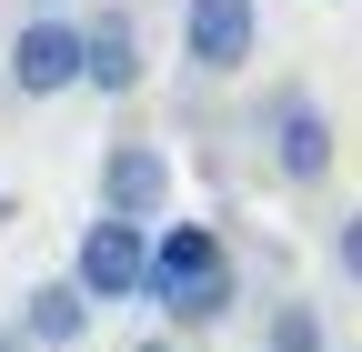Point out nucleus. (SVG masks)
<instances>
[{
  "label": "nucleus",
  "mask_w": 362,
  "mask_h": 352,
  "mask_svg": "<svg viewBox=\"0 0 362 352\" xmlns=\"http://www.w3.org/2000/svg\"><path fill=\"white\" fill-rule=\"evenodd\" d=\"M332 262H342V282H362V211L332 222Z\"/></svg>",
  "instance_id": "obj_10"
},
{
  "label": "nucleus",
  "mask_w": 362,
  "mask_h": 352,
  "mask_svg": "<svg viewBox=\"0 0 362 352\" xmlns=\"http://www.w3.org/2000/svg\"><path fill=\"white\" fill-rule=\"evenodd\" d=\"M262 352H332V332H322L312 302H272L262 312Z\"/></svg>",
  "instance_id": "obj_9"
},
{
  "label": "nucleus",
  "mask_w": 362,
  "mask_h": 352,
  "mask_svg": "<svg viewBox=\"0 0 362 352\" xmlns=\"http://www.w3.org/2000/svg\"><path fill=\"white\" fill-rule=\"evenodd\" d=\"M101 211L111 222H171V151L161 141H111L101 151Z\"/></svg>",
  "instance_id": "obj_6"
},
{
  "label": "nucleus",
  "mask_w": 362,
  "mask_h": 352,
  "mask_svg": "<svg viewBox=\"0 0 362 352\" xmlns=\"http://www.w3.org/2000/svg\"><path fill=\"white\" fill-rule=\"evenodd\" d=\"M11 91H21V101L81 91V20H71V11H30V20L11 30Z\"/></svg>",
  "instance_id": "obj_4"
},
{
  "label": "nucleus",
  "mask_w": 362,
  "mask_h": 352,
  "mask_svg": "<svg viewBox=\"0 0 362 352\" xmlns=\"http://www.w3.org/2000/svg\"><path fill=\"white\" fill-rule=\"evenodd\" d=\"M131 352H181V342H171V332H141V342H131Z\"/></svg>",
  "instance_id": "obj_11"
},
{
  "label": "nucleus",
  "mask_w": 362,
  "mask_h": 352,
  "mask_svg": "<svg viewBox=\"0 0 362 352\" xmlns=\"http://www.w3.org/2000/svg\"><path fill=\"white\" fill-rule=\"evenodd\" d=\"M262 151H272V171H282L292 192L332 182V111L312 101V91H272L262 101Z\"/></svg>",
  "instance_id": "obj_2"
},
{
  "label": "nucleus",
  "mask_w": 362,
  "mask_h": 352,
  "mask_svg": "<svg viewBox=\"0 0 362 352\" xmlns=\"http://www.w3.org/2000/svg\"><path fill=\"white\" fill-rule=\"evenodd\" d=\"M262 51V0H181V61L202 81H232Z\"/></svg>",
  "instance_id": "obj_5"
},
{
  "label": "nucleus",
  "mask_w": 362,
  "mask_h": 352,
  "mask_svg": "<svg viewBox=\"0 0 362 352\" xmlns=\"http://www.w3.org/2000/svg\"><path fill=\"white\" fill-rule=\"evenodd\" d=\"M141 272H151V232L141 222H90L81 242H71V282H81V302L101 312V302H141Z\"/></svg>",
  "instance_id": "obj_3"
},
{
  "label": "nucleus",
  "mask_w": 362,
  "mask_h": 352,
  "mask_svg": "<svg viewBox=\"0 0 362 352\" xmlns=\"http://www.w3.org/2000/svg\"><path fill=\"white\" fill-rule=\"evenodd\" d=\"M141 302H151V312H171L181 332H211V322L242 302L232 242H221L211 222H161V232H151V272H141Z\"/></svg>",
  "instance_id": "obj_1"
},
{
  "label": "nucleus",
  "mask_w": 362,
  "mask_h": 352,
  "mask_svg": "<svg viewBox=\"0 0 362 352\" xmlns=\"http://www.w3.org/2000/svg\"><path fill=\"white\" fill-rule=\"evenodd\" d=\"M11 332H21L30 352H81V332H90L81 282H71V272H61V282H30V292H21V312H11Z\"/></svg>",
  "instance_id": "obj_8"
},
{
  "label": "nucleus",
  "mask_w": 362,
  "mask_h": 352,
  "mask_svg": "<svg viewBox=\"0 0 362 352\" xmlns=\"http://www.w3.org/2000/svg\"><path fill=\"white\" fill-rule=\"evenodd\" d=\"M0 352H30V342H21V332H11V322H0Z\"/></svg>",
  "instance_id": "obj_12"
},
{
  "label": "nucleus",
  "mask_w": 362,
  "mask_h": 352,
  "mask_svg": "<svg viewBox=\"0 0 362 352\" xmlns=\"http://www.w3.org/2000/svg\"><path fill=\"white\" fill-rule=\"evenodd\" d=\"M30 11H61V0H30Z\"/></svg>",
  "instance_id": "obj_14"
},
{
  "label": "nucleus",
  "mask_w": 362,
  "mask_h": 352,
  "mask_svg": "<svg viewBox=\"0 0 362 352\" xmlns=\"http://www.w3.org/2000/svg\"><path fill=\"white\" fill-rule=\"evenodd\" d=\"M141 71H151V61H141V20H131L121 0L81 20V91H101V101H131V91H141Z\"/></svg>",
  "instance_id": "obj_7"
},
{
  "label": "nucleus",
  "mask_w": 362,
  "mask_h": 352,
  "mask_svg": "<svg viewBox=\"0 0 362 352\" xmlns=\"http://www.w3.org/2000/svg\"><path fill=\"white\" fill-rule=\"evenodd\" d=\"M0 222H11V192H0Z\"/></svg>",
  "instance_id": "obj_13"
}]
</instances>
